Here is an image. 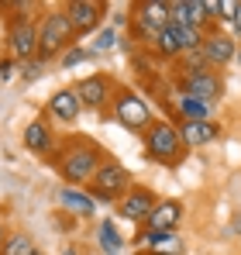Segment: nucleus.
Instances as JSON below:
<instances>
[{
	"label": "nucleus",
	"mask_w": 241,
	"mask_h": 255,
	"mask_svg": "<svg viewBox=\"0 0 241 255\" xmlns=\"http://www.w3.org/2000/svg\"><path fill=\"white\" fill-rule=\"evenodd\" d=\"M107 162L104 148L93 141V138H83V134H69L62 138L59 145V176L66 179V186H90L97 169Z\"/></svg>",
	"instance_id": "nucleus-1"
},
{
	"label": "nucleus",
	"mask_w": 241,
	"mask_h": 255,
	"mask_svg": "<svg viewBox=\"0 0 241 255\" xmlns=\"http://www.w3.org/2000/svg\"><path fill=\"white\" fill-rule=\"evenodd\" d=\"M73 42H76V31H73L66 10H62V7L45 10L41 21H38V59H41V62H48V59H62L69 48H76Z\"/></svg>",
	"instance_id": "nucleus-2"
},
{
	"label": "nucleus",
	"mask_w": 241,
	"mask_h": 255,
	"mask_svg": "<svg viewBox=\"0 0 241 255\" xmlns=\"http://www.w3.org/2000/svg\"><path fill=\"white\" fill-rule=\"evenodd\" d=\"M145 138V152L152 162L162 166H176L183 155H186V145L179 138V125H169V121H152V128L141 134Z\"/></svg>",
	"instance_id": "nucleus-3"
},
{
	"label": "nucleus",
	"mask_w": 241,
	"mask_h": 255,
	"mask_svg": "<svg viewBox=\"0 0 241 255\" xmlns=\"http://www.w3.org/2000/svg\"><path fill=\"white\" fill-rule=\"evenodd\" d=\"M131 186H134V183H131V172L124 169L120 162L107 159V162L97 169L93 183H90L86 190H90V197H93V200H100V204H118Z\"/></svg>",
	"instance_id": "nucleus-4"
},
{
	"label": "nucleus",
	"mask_w": 241,
	"mask_h": 255,
	"mask_svg": "<svg viewBox=\"0 0 241 255\" xmlns=\"http://www.w3.org/2000/svg\"><path fill=\"white\" fill-rule=\"evenodd\" d=\"M7 52L14 62H31L38 59V21L28 14H14L7 24Z\"/></svg>",
	"instance_id": "nucleus-5"
},
{
	"label": "nucleus",
	"mask_w": 241,
	"mask_h": 255,
	"mask_svg": "<svg viewBox=\"0 0 241 255\" xmlns=\"http://www.w3.org/2000/svg\"><path fill=\"white\" fill-rule=\"evenodd\" d=\"M114 118H118V125H124L127 131H138V134H145V131L152 128V121H155L148 100H145L141 93L127 90V86H118V97H114Z\"/></svg>",
	"instance_id": "nucleus-6"
},
{
	"label": "nucleus",
	"mask_w": 241,
	"mask_h": 255,
	"mask_svg": "<svg viewBox=\"0 0 241 255\" xmlns=\"http://www.w3.org/2000/svg\"><path fill=\"white\" fill-rule=\"evenodd\" d=\"M76 97H80V104L86 111H100V107L114 104L118 83H114V76H107V73H90L86 80L76 83Z\"/></svg>",
	"instance_id": "nucleus-7"
},
{
	"label": "nucleus",
	"mask_w": 241,
	"mask_h": 255,
	"mask_svg": "<svg viewBox=\"0 0 241 255\" xmlns=\"http://www.w3.org/2000/svg\"><path fill=\"white\" fill-rule=\"evenodd\" d=\"M179 90L183 93H190V97H197L203 104H214V100H221V93H224V83H221V76L214 73V69H186L183 66V80H179Z\"/></svg>",
	"instance_id": "nucleus-8"
},
{
	"label": "nucleus",
	"mask_w": 241,
	"mask_h": 255,
	"mask_svg": "<svg viewBox=\"0 0 241 255\" xmlns=\"http://www.w3.org/2000/svg\"><path fill=\"white\" fill-rule=\"evenodd\" d=\"M62 10H66V17L76 31V38H83V35H93L100 28L104 14H107V3L104 0H69Z\"/></svg>",
	"instance_id": "nucleus-9"
},
{
	"label": "nucleus",
	"mask_w": 241,
	"mask_h": 255,
	"mask_svg": "<svg viewBox=\"0 0 241 255\" xmlns=\"http://www.w3.org/2000/svg\"><path fill=\"white\" fill-rule=\"evenodd\" d=\"M155 207H159V197L152 190H145V186H131L118 200V214L124 221H131V224H148Z\"/></svg>",
	"instance_id": "nucleus-10"
},
{
	"label": "nucleus",
	"mask_w": 241,
	"mask_h": 255,
	"mask_svg": "<svg viewBox=\"0 0 241 255\" xmlns=\"http://www.w3.org/2000/svg\"><path fill=\"white\" fill-rule=\"evenodd\" d=\"M134 21H138V31L148 42H155L159 31L169 28V0H141V3H134Z\"/></svg>",
	"instance_id": "nucleus-11"
},
{
	"label": "nucleus",
	"mask_w": 241,
	"mask_h": 255,
	"mask_svg": "<svg viewBox=\"0 0 241 255\" xmlns=\"http://www.w3.org/2000/svg\"><path fill=\"white\" fill-rule=\"evenodd\" d=\"M80 111H83V104L76 97V86H62L45 100V118L55 121V125H73L80 118Z\"/></svg>",
	"instance_id": "nucleus-12"
},
{
	"label": "nucleus",
	"mask_w": 241,
	"mask_h": 255,
	"mask_svg": "<svg viewBox=\"0 0 241 255\" xmlns=\"http://www.w3.org/2000/svg\"><path fill=\"white\" fill-rule=\"evenodd\" d=\"M21 141H24V148L35 152V155H52V152H55V134H52L48 118H35V121H28V125H24V134H21Z\"/></svg>",
	"instance_id": "nucleus-13"
},
{
	"label": "nucleus",
	"mask_w": 241,
	"mask_h": 255,
	"mask_svg": "<svg viewBox=\"0 0 241 255\" xmlns=\"http://www.w3.org/2000/svg\"><path fill=\"white\" fill-rule=\"evenodd\" d=\"M55 200H59L62 211L76 214V217H90V214L97 211V200L90 197L86 186H62V190L55 193Z\"/></svg>",
	"instance_id": "nucleus-14"
},
{
	"label": "nucleus",
	"mask_w": 241,
	"mask_h": 255,
	"mask_svg": "<svg viewBox=\"0 0 241 255\" xmlns=\"http://www.w3.org/2000/svg\"><path fill=\"white\" fill-rule=\"evenodd\" d=\"M217 134H221L217 121H179V138H183L186 152L190 148H200V145H210Z\"/></svg>",
	"instance_id": "nucleus-15"
},
{
	"label": "nucleus",
	"mask_w": 241,
	"mask_h": 255,
	"mask_svg": "<svg viewBox=\"0 0 241 255\" xmlns=\"http://www.w3.org/2000/svg\"><path fill=\"white\" fill-rule=\"evenodd\" d=\"M179 217H183V204H179V200H159V207L152 211L148 224H145V231H152V235H165V231H176Z\"/></svg>",
	"instance_id": "nucleus-16"
},
{
	"label": "nucleus",
	"mask_w": 241,
	"mask_h": 255,
	"mask_svg": "<svg viewBox=\"0 0 241 255\" xmlns=\"http://www.w3.org/2000/svg\"><path fill=\"white\" fill-rule=\"evenodd\" d=\"M203 59H207V66H228L235 59V38H228L221 31L207 35L203 38Z\"/></svg>",
	"instance_id": "nucleus-17"
},
{
	"label": "nucleus",
	"mask_w": 241,
	"mask_h": 255,
	"mask_svg": "<svg viewBox=\"0 0 241 255\" xmlns=\"http://www.w3.org/2000/svg\"><path fill=\"white\" fill-rule=\"evenodd\" d=\"M97 242H100L104 255H118L120 249H124V238H120L114 217H104V221H100V228H97Z\"/></svg>",
	"instance_id": "nucleus-18"
},
{
	"label": "nucleus",
	"mask_w": 241,
	"mask_h": 255,
	"mask_svg": "<svg viewBox=\"0 0 241 255\" xmlns=\"http://www.w3.org/2000/svg\"><path fill=\"white\" fill-rule=\"evenodd\" d=\"M176 107H179L183 121H210V104H203V100L183 93V90H179V97H176Z\"/></svg>",
	"instance_id": "nucleus-19"
},
{
	"label": "nucleus",
	"mask_w": 241,
	"mask_h": 255,
	"mask_svg": "<svg viewBox=\"0 0 241 255\" xmlns=\"http://www.w3.org/2000/svg\"><path fill=\"white\" fill-rule=\"evenodd\" d=\"M35 252L38 249H35V242H31L28 231H10L7 242H3V249H0V255H35Z\"/></svg>",
	"instance_id": "nucleus-20"
},
{
	"label": "nucleus",
	"mask_w": 241,
	"mask_h": 255,
	"mask_svg": "<svg viewBox=\"0 0 241 255\" xmlns=\"http://www.w3.org/2000/svg\"><path fill=\"white\" fill-rule=\"evenodd\" d=\"M152 255H183V242L176 231H165L152 238Z\"/></svg>",
	"instance_id": "nucleus-21"
},
{
	"label": "nucleus",
	"mask_w": 241,
	"mask_h": 255,
	"mask_svg": "<svg viewBox=\"0 0 241 255\" xmlns=\"http://www.w3.org/2000/svg\"><path fill=\"white\" fill-rule=\"evenodd\" d=\"M155 48H159L162 55H169V59H172V55H183V42H179V31H176L172 24H169L165 31H159V38H155Z\"/></svg>",
	"instance_id": "nucleus-22"
},
{
	"label": "nucleus",
	"mask_w": 241,
	"mask_h": 255,
	"mask_svg": "<svg viewBox=\"0 0 241 255\" xmlns=\"http://www.w3.org/2000/svg\"><path fill=\"white\" fill-rule=\"evenodd\" d=\"M93 55H97L93 48H80V45H76V48H69V52L59 59V66H62V69H73V66H80V62H90Z\"/></svg>",
	"instance_id": "nucleus-23"
},
{
	"label": "nucleus",
	"mask_w": 241,
	"mask_h": 255,
	"mask_svg": "<svg viewBox=\"0 0 241 255\" xmlns=\"http://www.w3.org/2000/svg\"><path fill=\"white\" fill-rule=\"evenodd\" d=\"M114 45H118V31H114V28H104L100 38L93 42V52H111Z\"/></svg>",
	"instance_id": "nucleus-24"
},
{
	"label": "nucleus",
	"mask_w": 241,
	"mask_h": 255,
	"mask_svg": "<svg viewBox=\"0 0 241 255\" xmlns=\"http://www.w3.org/2000/svg\"><path fill=\"white\" fill-rule=\"evenodd\" d=\"M41 69H45V62H41V59H31V62L21 66V76H24V80H38Z\"/></svg>",
	"instance_id": "nucleus-25"
},
{
	"label": "nucleus",
	"mask_w": 241,
	"mask_h": 255,
	"mask_svg": "<svg viewBox=\"0 0 241 255\" xmlns=\"http://www.w3.org/2000/svg\"><path fill=\"white\" fill-rule=\"evenodd\" d=\"M14 76V59L7 55V59H0V83H7Z\"/></svg>",
	"instance_id": "nucleus-26"
},
{
	"label": "nucleus",
	"mask_w": 241,
	"mask_h": 255,
	"mask_svg": "<svg viewBox=\"0 0 241 255\" xmlns=\"http://www.w3.org/2000/svg\"><path fill=\"white\" fill-rule=\"evenodd\" d=\"M231 24H235V31H238V35H241V3H238V7H235V17H231Z\"/></svg>",
	"instance_id": "nucleus-27"
},
{
	"label": "nucleus",
	"mask_w": 241,
	"mask_h": 255,
	"mask_svg": "<svg viewBox=\"0 0 241 255\" xmlns=\"http://www.w3.org/2000/svg\"><path fill=\"white\" fill-rule=\"evenodd\" d=\"M7 235H10V231H7V224L0 221V249H3V242H7Z\"/></svg>",
	"instance_id": "nucleus-28"
},
{
	"label": "nucleus",
	"mask_w": 241,
	"mask_h": 255,
	"mask_svg": "<svg viewBox=\"0 0 241 255\" xmlns=\"http://www.w3.org/2000/svg\"><path fill=\"white\" fill-rule=\"evenodd\" d=\"M62 255H76V249H66V252H62Z\"/></svg>",
	"instance_id": "nucleus-29"
},
{
	"label": "nucleus",
	"mask_w": 241,
	"mask_h": 255,
	"mask_svg": "<svg viewBox=\"0 0 241 255\" xmlns=\"http://www.w3.org/2000/svg\"><path fill=\"white\" fill-rule=\"evenodd\" d=\"M238 62H241V52H238Z\"/></svg>",
	"instance_id": "nucleus-30"
},
{
	"label": "nucleus",
	"mask_w": 241,
	"mask_h": 255,
	"mask_svg": "<svg viewBox=\"0 0 241 255\" xmlns=\"http://www.w3.org/2000/svg\"><path fill=\"white\" fill-rule=\"evenodd\" d=\"M35 255H45V252H35Z\"/></svg>",
	"instance_id": "nucleus-31"
}]
</instances>
